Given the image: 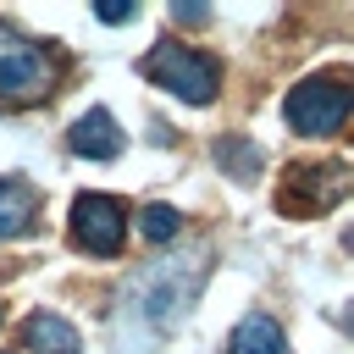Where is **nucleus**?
I'll use <instances>...</instances> for the list:
<instances>
[{
    "instance_id": "obj_13",
    "label": "nucleus",
    "mask_w": 354,
    "mask_h": 354,
    "mask_svg": "<svg viewBox=\"0 0 354 354\" xmlns=\"http://www.w3.org/2000/svg\"><path fill=\"white\" fill-rule=\"evenodd\" d=\"M0 315H6V310H0Z\"/></svg>"
},
{
    "instance_id": "obj_9",
    "label": "nucleus",
    "mask_w": 354,
    "mask_h": 354,
    "mask_svg": "<svg viewBox=\"0 0 354 354\" xmlns=\"http://www.w3.org/2000/svg\"><path fill=\"white\" fill-rule=\"evenodd\" d=\"M227 354H288V337H282V326L271 315H243Z\"/></svg>"
},
{
    "instance_id": "obj_12",
    "label": "nucleus",
    "mask_w": 354,
    "mask_h": 354,
    "mask_svg": "<svg viewBox=\"0 0 354 354\" xmlns=\"http://www.w3.org/2000/svg\"><path fill=\"white\" fill-rule=\"evenodd\" d=\"M100 11V22H133L138 17V6H116V0H105V6H94Z\"/></svg>"
},
{
    "instance_id": "obj_7",
    "label": "nucleus",
    "mask_w": 354,
    "mask_h": 354,
    "mask_svg": "<svg viewBox=\"0 0 354 354\" xmlns=\"http://www.w3.org/2000/svg\"><path fill=\"white\" fill-rule=\"evenodd\" d=\"M39 216V194L22 183V177H0V243L6 238H22Z\"/></svg>"
},
{
    "instance_id": "obj_3",
    "label": "nucleus",
    "mask_w": 354,
    "mask_h": 354,
    "mask_svg": "<svg viewBox=\"0 0 354 354\" xmlns=\"http://www.w3.org/2000/svg\"><path fill=\"white\" fill-rule=\"evenodd\" d=\"M144 77H155L160 88H171V94L188 100V105H210L216 88H221V66H216L210 55L188 50V44H155V50L144 55Z\"/></svg>"
},
{
    "instance_id": "obj_5",
    "label": "nucleus",
    "mask_w": 354,
    "mask_h": 354,
    "mask_svg": "<svg viewBox=\"0 0 354 354\" xmlns=\"http://www.w3.org/2000/svg\"><path fill=\"white\" fill-rule=\"evenodd\" d=\"M72 238L88 254H116L127 238V205L111 194H77L72 199Z\"/></svg>"
},
{
    "instance_id": "obj_4",
    "label": "nucleus",
    "mask_w": 354,
    "mask_h": 354,
    "mask_svg": "<svg viewBox=\"0 0 354 354\" xmlns=\"http://www.w3.org/2000/svg\"><path fill=\"white\" fill-rule=\"evenodd\" d=\"M348 105H354V94H348L343 77H304L299 88H288V105H282V111H288V122H293L299 133L326 138V133L343 127Z\"/></svg>"
},
{
    "instance_id": "obj_6",
    "label": "nucleus",
    "mask_w": 354,
    "mask_h": 354,
    "mask_svg": "<svg viewBox=\"0 0 354 354\" xmlns=\"http://www.w3.org/2000/svg\"><path fill=\"white\" fill-rule=\"evenodd\" d=\"M66 144H72V155H88V160H111V155H122V133H116L111 111H83V116L72 122Z\"/></svg>"
},
{
    "instance_id": "obj_8",
    "label": "nucleus",
    "mask_w": 354,
    "mask_h": 354,
    "mask_svg": "<svg viewBox=\"0 0 354 354\" xmlns=\"http://www.w3.org/2000/svg\"><path fill=\"white\" fill-rule=\"evenodd\" d=\"M28 348L33 354H83V343H77V326L72 321H61V315H50V310H39V315H28Z\"/></svg>"
},
{
    "instance_id": "obj_2",
    "label": "nucleus",
    "mask_w": 354,
    "mask_h": 354,
    "mask_svg": "<svg viewBox=\"0 0 354 354\" xmlns=\"http://www.w3.org/2000/svg\"><path fill=\"white\" fill-rule=\"evenodd\" d=\"M55 88V55L0 22V105H33Z\"/></svg>"
},
{
    "instance_id": "obj_1",
    "label": "nucleus",
    "mask_w": 354,
    "mask_h": 354,
    "mask_svg": "<svg viewBox=\"0 0 354 354\" xmlns=\"http://www.w3.org/2000/svg\"><path fill=\"white\" fill-rule=\"evenodd\" d=\"M199 282H205V254H194V260H155V266H144L122 288V304H127L122 321L138 326V343H160L177 326V315L188 310V299L199 293Z\"/></svg>"
},
{
    "instance_id": "obj_11",
    "label": "nucleus",
    "mask_w": 354,
    "mask_h": 354,
    "mask_svg": "<svg viewBox=\"0 0 354 354\" xmlns=\"http://www.w3.org/2000/svg\"><path fill=\"white\" fill-rule=\"evenodd\" d=\"M216 160L238 166V177H254V144H243V138H232V144H216Z\"/></svg>"
},
{
    "instance_id": "obj_10",
    "label": "nucleus",
    "mask_w": 354,
    "mask_h": 354,
    "mask_svg": "<svg viewBox=\"0 0 354 354\" xmlns=\"http://www.w3.org/2000/svg\"><path fill=\"white\" fill-rule=\"evenodd\" d=\"M138 232H144L149 243H171V238H177V210H171V205H144Z\"/></svg>"
}]
</instances>
